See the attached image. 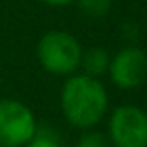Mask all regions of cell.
<instances>
[{"label":"cell","instance_id":"cell-1","mask_svg":"<svg viewBox=\"0 0 147 147\" xmlns=\"http://www.w3.org/2000/svg\"><path fill=\"white\" fill-rule=\"evenodd\" d=\"M109 109V93L105 85L85 73L69 75L61 89V111L77 129H93L103 121Z\"/></svg>","mask_w":147,"mask_h":147},{"label":"cell","instance_id":"cell-2","mask_svg":"<svg viewBox=\"0 0 147 147\" xmlns=\"http://www.w3.org/2000/svg\"><path fill=\"white\" fill-rule=\"evenodd\" d=\"M36 57L40 67L57 77L75 75L81 67L83 47L67 30H49L36 45Z\"/></svg>","mask_w":147,"mask_h":147},{"label":"cell","instance_id":"cell-3","mask_svg":"<svg viewBox=\"0 0 147 147\" xmlns=\"http://www.w3.org/2000/svg\"><path fill=\"white\" fill-rule=\"evenodd\" d=\"M111 147H147V111L137 105L117 107L107 125Z\"/></svg>","mask_w":147,"mask_h":147},{"label":"cell","instance_id":"cell-4","mask_svg":"<svg viewBox=\"0 0 147 147\" xmlns=\"http://www.w3.org/2000/svg\"><path fill=\"white\" fill-rule=\"evenodd\" d=\"M36 129V117L22 101L0 99V147H24Z\"/></svg>","mask_w":147,"mask_h":147},{"label":"cell","instance_id":"cell-5","mask_svg":"<svg viewBox=\"0 0 147 147\" xmlns=\"http://www.w3.org/2000/svg\"><path fill=\"white\" fill-rule=\"evenodd\" d=\"M111 83L121 91H131L147 81V53L139 47H125L111 57L109 71Z\"/></svg>","mask_w":147,"mask_h":147},{"label":"cell","instance_id":"cell-6","mask_svg":"<svg viewBox=\"0 0 147 147\" xmlns=\"http://www.w3.org/2000/svg\"><path fill=\"white\" fill-rule=\"evenodd\" d=\"M109 63H111L109 53H107L105 49H101V47H93V49H89V51H83L81 67H79V69H83L85 75L99 79V77L107 75Z\"/></svg>","mask_w":147,"mask_h":147},{"label":"cell","instance_id":"cell-7","mask_svg":"<svg viewBox=\"0 0 147 147\" xmlns=\"http://www.w3.org/2000/svg\"><path fill=\"white\" fill-rule=\"evenodd\" d=\"M24 147H63L59 135L51 129H36V133L32 135V139L24 145Z\"/></svg>","mask_w":147,"mask_h":147},{"label":"cell","instance_id":"cell-8","mask_svg":"<svg viewBox=\"0 0 147 147\" xmlns=\"http://www.w3.org/2000/svg\"><path fill=\"white\" fill-rule=\"evenodd\" d=\"M79 2V8L89 14V16H105L109 10H111V0H77Z\"/></svg>","mask_w":147,"mask_h":147},{"label":"cell","instance_id":"cell-9","mask_svg":"<svg viewBox=\"0 0 147 147\" xmlns=\"http://www.w3.org/2000/svg\"><path fill=\"white\" fill-rule=\"evenodd\" d=\"M75 147H111V143H109L107 135L93 131V129H85V133L77 139Z\"/></svg>","mask_w":147,"mask_h":147},{"label":"cell","instance_id":"cell-10","mask_svg":"<svg viewBox=\"0 0 147 147\" xmlns=\"http://www.w3.org/2000/svg\"><path fill=\"white\" fill-rule=\"evenodd\" d=\"M40 2H45L49 6H69L71 2H77V0H40Z\"/></svg>","mask_w":147,"mask_h":147}]
</instances>
